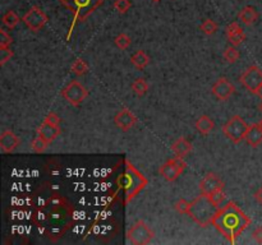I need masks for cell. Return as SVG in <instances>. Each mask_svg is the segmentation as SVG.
I'll return each instance as SVG.
<instances>
[{"label":"cell","mask_w":262,"mask_h":245,"mask_svg":"<svg viewBox=\"0 0 262 245\" xmlns=\"http://www.w3.org/2000/svg\"><path fill=\"white\" fill-rule=\"evenodd\" d=\"M212 225L228 239L230 244L237 241V237L251 225V218L234 202L221 206L215 216Z\"/></svg>","instance_id":"cell-1"},{"label":"cell","mask_w":262,"mask_h":245,"mask_svg":"<svg viewBox=\"0 0 262 245\" xmlns=\"http://www.w3.org/2000/svg\"><path fill=\"white\" fill-rule=\"evenodd\" d=\"M217 211H219V207L215 206L211 198L201 193V195H198L193 202H191L188 216L198 226L206 227V226L212 225V221H214Z\"/></svg>","instance_id":"cell-2"},{"label":"cell","mask_w":262,"mask_h":245,"mask_svg":"<svg viewBox=\"0 0 262 245\" xmlns=\"http://www.w3.org/2000/svg\"><path fill=\"white\" fill-rule=\"evenodd\" d=\"M125 163V171L118 178V185L124 192L125 203H128L147 185V179L136 167H133V165H130L129 161Z\"/></svg>","instance_id":"cell-3"},{"label":"cell","mask_w":262,"mask_h":245,"mask_svg":"<svg viewBox=\"0 0 262 245\" xmlns=\"http://www.w3.org/2000/svg\"><path fill=\"white\" fill-rule=\"evenodd\" d=\"M104 0H60V4L73 12V25L71 27L74 29V26L78 22L85 21L90 15H92L96 9L99 8Z\"/></svg>","instance_id":"cell-4"},{"label":"cell","mask_w":262,"mask_h":245,"mask_svg":"<svg viewBox=\"0 0 262 245\" xmlns=\"http://www.w3.org/2000/svg\"><path fill=\"white\" fill-rule=\"evenodd\" d=\"M248 128H249V125L239 115H234L223 125L221 130H223L226 138L230 139L233 143L238 144L243 139H245Z\"/></svg>","instance_id":"cell-5"},{"label":"cell","mask_w":262,"mask_h":245,"mask_svg":"<svg viewBox=\"0 0 262 245\" xmlns=\"http://www.w3.org/2000/svg\"><path fill=\"white\" fill-rule=\"evenodd\" d=\"M128 241L135 245H146L155 237V232L145 221L140 220L133 223L127 232Z\"/></svg>","instance_id":"cell-6"},{"label":"cell","mask_w":262,"mask_h":245,"mask_svg":"<svg viewBox=\"0 0 262 245\" xmlns=\"http://www.w3.org/2000/svg\"><path fill=\"white\" fill-rule=\"evenodd\" d=\"M239 81L245 90L254 95H258L262 88V71L257 65H251L240 76Z\"/></svg>","instance_id":"cell-7"},{"label":"cell","mask_w":262,"mask_h":245,"mask_svg":"<svg viewBox=\"0 0 262 245\" xmlns=\"http://www.w3.org/2000/svg\"><path fill=\"white\" fill-rule=\"evenodd\" d=\"M62 96L73 106H78L79 104L85 101L88 96V91L85 86L78 81H72L64 90L62 91Z\"/></svg>","instance_id":"cell-8"},{"label":"cell","mask_w":262,"mask_h":245,"mask_svg":"<svg viewBox=\"0 0 262 245\" xmlns=\"http://www.w3.org/2000/svg\"><path fill=\"white\" fill-rule=\"evenodd\" d=\"M186 169V162L183 158H170L167 162L161 165L159 169V174L168 181H175L182 175L183 170Z\"/></svg>","instance_id":"cell-9"},{"label":"cell","mask_w":262,"mask_h":245,"mask_svg":"<svg viewBox=\"0 0 262 245\" xmlns=\"http://www.w3.org/2000/svg\"><path fill=\"white\" fill-rule=\"evenodd\" d=\"M22 21L32 32H39L40 30H43L46 23H48V16H46L45 12L41 11V8H39V7H32V8L23 16Z\"/></svg>","instance_id":"cell-10"},{"label":"cell","mask_w":262,"mask_h":245,"mask_svg":"<svg viewBox=\"0 0 262 245\" xmlns=\"http://www.w3.org/2000/svg\"><path fill=\"white\" fill-rule=\"evenodd\" d=\"M234 92H235V87L233 86V83L229 79L224 78V77L217 79L212 86V95L220 101L229 100L233 96Z\"/></svg>","instance_id":"cell-11"},{"label":"cell","mask_w":262,"mask_h":245,"mask_svg":"<svg viewBox=\"0 0 262 245\" xmlns=\"http://www.w3.org/2000/svg\"><path fill=\"white\" fill-rule=\"evenodd\" d=\"M201 193L206 195H211L216 190L224 189V181L214 172H209L200 183Z\"/></svg>","instance_id":"cell-12"},{"label":"cell","mask_w":262,"mask_h":245,"mask_svg":"<svg viewBox=\"0 0 262 245\" xmlns=\"http://www.w3.org/2000/svg\"><path fill=\"white\" fill-rule=\"evenodd\" d=\"M137 121H139V119L136 118V115L129 109H123L114 116V124L123 132H127L130 128L135 127Z\"/></svg>","instance_id":"cell-13"},{"label":"cell","mask_w":262,"mask_h":245,"mask_svg":"<svg viewBox=\"0 0 262 245\" xmlns=\"http://www.w3.org/2000/svg\"><path fill=\"white\" fill-rule=\"evenodd\" d=\"M20 138L12 130H6L0 135V148L4 153L13 152L20 144Z\"/></svg>","instance_id":"cell-14"},{"label":"cell","mask_w":262,"mask_h":245,"mask_svg":"<svg viewBox=\"0 0 262 245\" xmlns=\"http://www.w3.org/2000/svg\"><path fill=\"white\" fill-rule=\"evenodd\" d=\"M226 36H228V40L230 41L231 45L235 46V48L239 46L245 40L244 31H243V29L238 22H231L226 27Z\"/></svg>","instance_id":"cell-15"},{"label":"cell","mask_w":262,"mask_h":245,"mask_svg":"<svg viewBox=\"0 0 262 245\" xmlns=\"http://www.w3.org/2000/svg\"><path fill=\"white\" fill-rule=\"evenodd\" d=\"M37 134L41 135V137L50 144L51 142L55 141L58 135L60 134V128L57 127V125L50 124V123H48L46 120H44L43 123H41V125L39 127Z\"/></svg>","instance_id":"cell-16"},{"label":"cell","mask_w":262,"mask_h":245,"mask_svg":"<svg viewBox=\"0 0 262 245\" xmlns=\"http://www.w3.org/2000/svg\"><path fill=\"white\" fill-rule=\"evenodd\" d=\"M173 152H174L175 157L178 158H184L186 156L189 155V152L192 151V143L187 138H179L173 143L172 146Z\"/></svg>","instance_id":"cell-17"},{"label":"cell","mask_w":262,"mask_h":245,"mask_svg":"<svg viewBox=\"0 0 262 245\" xmlns=\"http://www.w3.org/2000/svg\"><path fill=\"white\" fill-rule=\"evenodd\" d=\"M245 142L251 147H257L262 143V128L259 123L249 125L245 134Z\"/></svg>","instance_id":"cell-18"},{"label":"cell","mask_w":262,"mask_h":245,"mask_svg":"<svg viewBox=\"0 0 262 245\" xmlns=\"http://www.w3.org/2000/svg\"><path fill=\"white\" fill-rule=\"evenodd\" d=\"M238 18H239L240 22L245 26H251L258 20V12L253 8V7L248 6L244 7L242 11L239 12V15H238Z\"/></svg>","instance_id":"cell-19"},{"label":"cell","mask_w":262,"mask_h":245,"mask_svg":"<svg viewBox=\"0 0 262 245\" xmlns=\"http://www.w3.org/2000/svg\"><path fill=\"white\" fill-rule=\"evenodd\" d=\"M195 127L201 134L207 135L212 129H214L215 124H214V120H212L209 115H201L200 118L197 119V121H196Z\"/></svg>","instance_id":"cell-20"},{"label":"cell","mask_w":262,"mask_h":245,"mask_svg":"<svg viewBox=\"0 0 262 245\" xmlns=\"http://www.w3.org/2000/svg\"><path fill=\"white\" fill-rule=\"evenodd\" d=\"M130 63H132L137 69L144 71L145 68L150 64V57L145 53V51L139 50L136 51V53L132 55V58H130Z\"/></svg>","instance_id":"cell-21"},{"label":"cell","mask_w":262,"mask_h":245,"mask_svg":"<svg viewBox=\"0 0 262 245\" xmlns=\"http://www.w3.org/2000/svg\"><path fill=\"white\" fill-rule=\"evenodd\" d=\"M2 21H3V25L6 27H8L9 30H13L20 23V17H18V15L15 11H8L3 16V20Z\"/></svg>","instance_id":"cell-22"},{"label":"cell","mask_w":262,"mask_h":245,"mask_svg":"<svg viewBox=\"0 0 262 245\" xmlns=\"http://www.w3.org/2000/svg\"><path fill=\"white\" fill-rule=\"evenodd\" d=\"M132 91L137 96H144L149 91V83L144 78H137L132 83Z\"/></svg>","instance_id":"cell-23"},{"label":"cell","mask_w":262,"mask_h":245,"mask_svg":"<svg viewBox=\"0 0 262 245\" xmlns=\"http://www.w3.org/2000/svg\"><path fill=\"white\" fill-rule=\"evenodd\" d=\"M217 29H219V26H217V23L212 20H205L200 26L201 31H202L205 35H207V36L214 35L215 32L217 31Z\"/></svg>","instance_id":"cell-24"},{"label":"cell","mask_w":262,"mask_h":245,"mask_svg":"<svg viewBox=\"0 0 262 245\" xmlns=\"http://www.w3.org/2000/svg\"><path fill=\"white\" fill-rule=\"evenodd\" d=\"M71 69L76 76H83V74H86L88 72V65L85 60L76 59L73 64H72Z\"/></svg>","instance_id":"cell-25"},{"label":"cell","mask_w":262,"mask_h":245,"mask_svg":"<svg viewBox=\"0 0 262 245\" xmlns=\"http://www.w3.org/2000/svg\"><path fill=\"white\" fill-rule=\"evenodd\" d=\"M223 57L224 59H225V62H228L229 64H233V63H235L237 60H239L240 53L235 46H231V48H228L224 51Z\"/></svg>","instance_id":"cell-26"},{"label":"cell","mask_w":262,"mask_h":245,"mask_svg":"<svg viewBox=\"0 0 262 245\" xmlns=\"http://www.w3.org/2000/svg\"><path fill=\"white\" fill-rule=\"evenodd\" d=\"M114 43H115L116 48L120 49V50H127L130 46L132 40H130V37L127 34H119L115 37V40H114Z\"/></svg>","instance_id":"cell-27"},{"label":"cell","mask_w":262,"mask_h":245,"mask_svg":"<svg viewBox=\"0 0 262 245\" xmlns=\"http://www.w3.org/2000/svg\"><path fill=\"white\" fill-rule=\"evenodd\" d=\"M48 146H49L48 142H46L45 139H44L43 137L39 134H37V137L34 139V141H32V143H31L32 149H34L35 152H37V153L45 152L46 148H48Z\"/></svg>","instance_id":"cell-28"},{"label":"cell","mask_w":262,"mask_h":245,"mask_svg":"<svg viewBox=\"0 0 262 245\" xmlns=\"http://www.w3.org/2000/svg\"><path fill=\"white\" fill-rule=\"evenodd\" d=\"M174 208L178 213L181 214H189V208H191V203L187 202L186 199L181 198L174 203Z\"/></svg>","instance_id":"cell-29"},{"label":"cell","mask_w":262,"mask_h":245,"mask_svg":"<svg viewBox=\"0 0 262 245\" xmlns=\"http://www.w3.org/2000/svg\"><path fill=\"white\" fill-rule=\"evenodd\" d=\"M114 8L118 11V13L124 15L127 13L130 8V0H115L114 2Z\"/></svg>","instance_id":"cell-30"},{"label":"cell","mask_w":262,"mask_h":245,"mask_svg":"<svg viewBox=\"0 0 262 245\" xmlns=\"http://www.w3.org/2000/svg\"><path fill=\"white\" fill-rule=\"evenodd\" d=\"M209 197L211 198V200L214 202L215 206H217L220 208L224 200H225V193H224L223 189H220V190H216V192L212 193V194L209 195Z\"/></svg>","instance_id":"cell-31"},{"label":"cell","mask_w":262,"mask_h":245,"mask_svg":"<svg viewBox=\"0 0 262 245\" xmlns=\"http://www.w3.org/2000/svg\"><path fill=\"white\" fill-rule=\"evenodd\" d=\"M13 43V39L6 30H0V48H11V44Z\"/></svg>","instance_id":"cell-32"},{"label":"cell","mask_w":262,"mask_h":245,"mask_svg":"<svg viewBox=\"0 0 262 245\" xmlns=\"http://www.w3.org/2000/svg\"><path fill=\"white\" fill-rule=\"evenodd\" d=\"M13 55L15 53L11 50V48H0V65L6 64Z\"/></svg>","instance_id":"cell-33"},{"label":"cell","mask_w":262,"mask_h":245,"mask_svg":"<svg viewBox=\"0 0 262 245\" xmlns=\"http://www.w3.org/2000/svg\"><path fill=\"white\" fill-rule=\"evenodd\" d=\"M45 120L48 121V123H50V124L57 125V127H59L60 125V118L55 113H49L48 115H46Z\"/></svg>","instance_id":"cell-34"},{"label":"cell","mask_w":262,"mask_h":245,"mask_svg":"<svg viewBox=\"0 0 262 245\" xmlns=\"http://www.w3.org/2000/svg\"><path fill=\"white\" fill-rule=\"evenodd\" d=\"M252 237H253V240L256 242L262 244V226H258V227L254 228L253 232H252Z\"/></svg>","instance_id":"cell-35"},{"label":"cell","mask_w":262,"mask_h":245,"mask_svg":"<svg viewBox=\"0 0 262 245\" xmlns=\"http://www.w3.org/2000/svg\"><path fill=\"white\" fill-rule=\"evenodd\" d=\"M254 199H256L257 202H258L259 204H261V206H262V185H261V188H259L258 190H257V192L254 193Z\"/></svg>","instance_id":"cell-36"},{"label":"cell","mask_w":262,"mask_h":245,"mask_svg":"<svg viewBox=\"0 0 262 245\" xmlns=\"http://www.w3.org/2000/svg\"><path fill=\"white\" fill-rule=\"evenodd\" d=\"M258 96H259V97H261V99H262V88H261V91H259V93H258Z\"/></svg>","instance_id":"cell-37"},{"label":"cell","mask_w":262,"mask_h":245,"mask_svg":"<svg viewBox=\"0 0 262 245\" xmlns=\"http://www.w3.org/2000/svg\"><path fill=\"white\" fill-rule=\"evenodd\" d=\"M259 110H261V113H262V102H261V105H259Z\"/></svg>","instance_id":"cell-38"},{"label":"cell","mask_w":262,"mask_h":245,"mask_svg":"<svg viewBox=\"0 0 262 245\" xmlns=\"http://www.w3.org/2000/svg\"><path fill=\"white\" fill-rule=\"evenodd\" d=\"M154 3H159V2H160V0H153Z\"/></svg>","instance_id":"cell-39"},{"label":"cell","mask_w":262,"mask_h":245,"mask_svg":"<svg viewBox=\"0 0 262 245\" xmlns=\"http://www.w3.org/2000/svg\"><path fill=\"white\" fill-rule=\"evenodd\" d=\"M259 125H261V128H262V120H261V121H259Z\"/></svg>","instance_id":"cell-40"}]
</instances>
